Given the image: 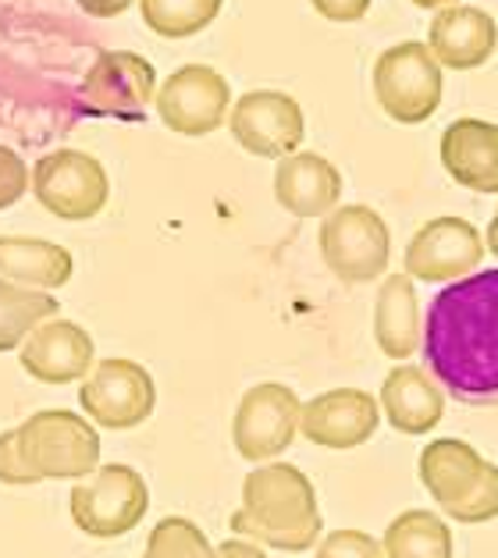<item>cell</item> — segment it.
Segmentation results:
<instances>
[{
    "mask_svg": "<svg viewBox=\"0 0 498 558\" xmlns=\"http://www.w3.org/2000/svg\"><path fill=\"white\" fill-rule=\"evenodd\" d=\"M72 253L47 239L0 235V278H11L29 289H61L72 281Z\"/></svg>",
    "mask_w": 498,
    "mask_h": 558,
    "instance_id": "7402d4cb",
    "label": "cell"
},
{
    "mask_svg": "<svg viewBox=\"0 0 498 558\" xmlns=\"http://www.w3.org/2000/svg\"><path fill=\"white\" fill-rule=\"evenodd\" d=\"M441 61L421 39L388 47L374 64V97L399 125H424L441 107Z\"/></svg>",
    "mask_w": 498,
    "mask_h": 558,
    "instance_id": "5b68a950",
    "label": "cell"
},
{
    "mask_svg": "<svg viewBox=\"0 0 498 558\" xmlns=\"http://www.w3.org/2000/svg\"><path fill=\"white\" fill-rule=\"evenodd\" d=\"M374 342L388 360H410L424 349V317L410 275H388L374 299Z\"/></svg>",
    "mask_w": 498,
    "mask_h": 558,
    "instance_id": "44dd1931",
    "label": "cell"
},
{
    "mask_svg": "<svg viewBox=\"0 0 498 558\" xmlns=\"http://www.w3.org/2000/svg\"><path fill=\"white\" fill-rule=\"evenodd\" d=\"M0 484H11V487H29V484H36L29 466H25V459H22L19 427L0 434Z\"/></svg>",
    "mask_w": 498,
    "mask_h": 558,
    "instance_id": "f1b7e54d",
    "label": "cell"
},
{
    "mask_svg": "<svg viewBox=\"0 0 498 558\" xmlns=\"http://www.w3.org/2000/svg\"><path fill=\"white\" fill-rule=\"evenodd\" d=\"M416 8H424V11H441V8H449V4H460V0H413Z\"/></svg>",
    "mask_w": 498,
    "mask_h": 558,
    "instance_id": "836d02e7",
    "label": "cell"
},
{
    "mask_svg": "<svg viewBox=\"0 0 498 558\" xmlns=\"http://www.w3.org/2000/svg\"><path fill=\"white\" fill-rule=\"evenodd\" d=\"M378 424H381V402L371 391L335 388L303 405L300 434L309 445L345 452V448L367 445L378 434Z\"/></svg>",
    "mask_w": 498,
    "mask_h": 558,
    "instance_id": "9a60e30c",
    "label": "cell"
},
{
    "mask_svg": "<svg viewBox=\"0 0 498 558\" xmlns=\"http://www.w3.org/2000/svg\"><path fill=\"white\" fill-rule=\"evenodd\" d=\"M421 484L456 523H488L498 515V466L460 438H438L424 448Z\"/></svg>",
    "mask_w": 498,
    "mask_h": 558,
    "instance_id": "3957f363",
    "label": "cell"
},
{
    "mask_svg": "<svg viewBox=\"0 0 498 558\" xmlns=\"http://www.w3.org/2000/svg\"><path fill=\"white\" fill-rule=\"evenodd\" d=\"M25 189H29V168H25V160L15 149L0 146V210L15 207L25 196Z\"/></svg>",
    "mask_w": 498,
    "mask_h": 558,
    "instance_id": "83f0119b",
    "label": "cell"
},
{
    "mask_svg": "<svg viewBox=\"0 0 498 558\" xmlns=\"http://www.w3.org/2000/svg\"><path fill=\"white\" fill-rule=\"evenodd\" d=\"M218 558H267V555H264V548L257 541L239 537V541H224L218 548Z\"/></svg>",
    "mask_w": 498,
    "mask_h": 558,
    "instance_id": "1f68e13d",
    "label": "cell"
},
{
    "mask_svg": "<svg viewBox=\"0 0 498 558\" xmlns=\"http://www.w3.org/2000/svg\"><path fill=\"white\" fill-rule=\"evenodd\" d=\"M381 410L399 434H427L446 416V395L424 366H396L381 385Z\"/></svg>",
    "mask_w": 498,
    "mask_h": 558,
    "instance_id": "ffe728a7",
    "label": "cell"
},
{
    "mask_svg": "<svg viewBox=\"0 0 498 558\" xmlns=\"http://www.w3.org/2000/svg\"><path fill=\"white\" fill-rule=\"evenodd\" d=\"M309 4L328 22H360L371 11V0H309Z\"/></svg>",
    "mask_w": 498,
    "mask_h": 558,
    "instance_id": "f546056e",
    "label": "cell"
},
{
    "mask_svg": "<svg viewBox=\"0 0 498 558\" xmlns=\"http://www.w3.org/2000/svg\"><path fill=\"white\" fill-rule=\"evenodd\" d=\"M320 256L328 270L345 284H367L381 278L392 260V235L378 210L367 203L335 207L320 225Z\"/></svg>",
    "mask_w": 498,
    "mask_h": 558,
    "instance_id": "52a82bcc",
    "label": "cell"
},
{
    "mask_svg": "<svg viewBox=\"0 0 498 558\" xmlns=\"http://www.w3.org/2000/svg\"><path fill=\"white\" fill-rule=\"evenodd\" d=\"M320 509L309 476L292 462H264L242 481V509L232 515L239 537L289 555L320 544Z\"/></svg>",
    "mask_w": 498,
    "mask_h": 558,
    "instance_id": "7a4b0ae2",
    "label": "cell"
},
{
    "mask_svg": "<svg viewBox=\"0 0 498 558\" xmlns=\"http://www.w3.org/2000/svg\"><path fill=\"white\" fill-rule=\"evenodd\" d=\"M385 558H456L452 530L427 509L399 512L385 530Z\"/></svg>",
    "mask_w": 498,
    "mask_h": 558,
    "instance_id": "603a6c76",
    "label": "cell"
},
{
    "mask_svg": "<svg viewBox=\"0 0 498 558\" xmlns=\"http://www.w3.org/2000/svg\"><path fill=\"white\" fill-rule=\"evenodd\" d=\"M427 371L466 405H498V267L449 281L427 306Z\"/></svg>",
    "mask_w": 498,
    "mask_h": 558,
    "instance_id": "6da1fadb",
    "label": "cell"
},
{
    "mask_svg": "<svg viewBox=\"0 0 498 558\" xmlns=\"http://www.w3.org/2000/svg\"><path fill=\"white\" fill-rule=\"evenodd\" d=\"M83 413L104 430H132L150 420L157 405L154 377L136 360H100L78 388Z\"/></svg>",
    "mask_w": 498,
    "mask_h": 558,
    "instance_id": "9c48e42d",
    "label": "cell"
},
{
    "mask_svg": "<svg viewBox=\"0 0 498 558\" xmlns=\"http://www.w3.org/2000/svg\"><path fill=\"white\" fill-rule=\"evenodd\" d=\"M484 235L463 217H430L413 231L406 256V275L427 284H449L474 275L484 260Z\"/></svg>",
    "mask_w": 498,
    "mask_h": 558,
    "instance_id": "4fadbf2b",
    "label": "cell"
},
{
    "mask_svg": "<svg viewBox=\"0 0 498 558\" xmlns=\"http://www.w3.org/2000/svg\"><path fill=\"white\" fill-rule=\"evenodd\" d=\"M427 47L435 50L441 68L474 72L484 61H491V53L498 47V25L484 8L449 4L430 19Z\"/></svg>",
    "mask_w": 498,
    "mask_h": 558,
    "instance_id": "e0dca14e",
    "label": "cell"
},
{
    "mask_svg": "<svg viewBox=\"0 0 498 558\" xmlns=\"http://www.w3.org/2000/svg\"><path fill=\"white\" fill-rule=\"evenodd\" d=\"M317 558H385V544L363 530H331L317 544Z\"/></svg>",
    "mask_w": 498,
    "mask_h": 558,
    "instance_id": "4316f807",
    "label": "cell"
},
{
    "mask_svg": "<svg viewBox=\"0 0 498 558\" xmlns=\"http://www.w3.org/2000/svg\"><path fill=\"white\" fill-rule=\"evenodd\" d=\"M58 317V299L50 292H36L29 284L0 278V352L22 349L39 324Z\"/></svg>",
    "mask_w": 498,
    "mask_h": 558,
    "instance_id": "cb8c5ba5",
    "label": "cell"
},
{
    "mask_svg": "<svg viewBox=\"0 0 498 558\" xmlns=\"http://www.w3.org/2000/svg\"><path fill=\"white\" fill-rule=\"evenodd\" d=\"M224 0H139L146 29L165 39H190L221 15Z\"/></svg>",
    "mask_w": 498,
    "mask_h": 558,
    "instance_id": "d4e9b609",
    "label": "cell"
},
{
    "mask_svg": "<svg viewBox=\"0 0 498 558\" xmlns=\"http://www.w3.org/2000/svg\"><path fill=\"white\" fill-rule=\"evenodd\" d=\"M228 129H232L235 143L253 157L281 160L300 149L306 135L303 107L295 97L281 89H253L242 93L228 114Z\"/></svg>",
    "mask_w": 498,
    "mask_h": 558,
    "instance_id": "5bb4252c",
    "label": "cell"
},
{
    "mask_svg": "<svg viewBox=\"0 0 498 558\" xmlns=\"http://www.w3.org/2000/svg\"><path fill=\"white\" fill-rule=\"evenodd\" d=\"M232 86L210 64H182L157 89V118L179 135H210L228 121Z\"/></svg>",
    "mask_w": 498,
    "mask_h": 558,
    "instance_id": "7c38bea8",
    "label": "cell"
},
{
    "mask_svg": "<svg viewBox=\"0 0 498 558\" xmlns=\"http://www.w3.org/2000/svg\"><path fill=\"white\" fill-rule=\"evenodd\" d=\"M275 199L292 217H328L342 199V171L328 157L295 149L275 168Z\"/></svg>",
    "mask_w": 498,
    "mask_h": 558,
    "instance_id": "ac0fdd59",
    "label": "cell"
},
{
    "mask_svg": "<svg viewBox=\"0 0 498 558\" xmlns=\"http://www.w3.org/2000/svg\"><path fill=\"white\" fill-rule=\"evenodd\" d=\"M33 193L39 207L61 221H89L111 199L104 165L83 149H53L33 168Z\"/></svg>",
    "mask_w": 498,
    "mask_h": 558,
    "instance_id": "ba28073f",
    "label": "cell"
},
{
    "mask_svg": "<svg viewBox=\"0 0 498 558\" xmlns=\"http://www.w3.org/2000/svg\"><path fill=\"white\" fill-rule=\"evenodd\" d=\"M19 448L33 481H83L100 466V434L72 410L33 413L19 427Z\"/></svg>",
    "mask_w": 498,
    "mask_h": 558,
    "instance_id": "277c9868",
    "label": "cell"
},
{
    "mask_svg": "<svg viewBox=\"0 0 498 558\" xmlns=\"http://www.w3.org/2000/svg\"><path fill=\"white\" fill-rule=\"evenodd\" d=\"M22 371L44 385H72L93 371V338L75 320L50 317L19 349Z\"/></svg>",
    "mask_w": 498,
    "mask_h": 558,
    "instance_id": "2e32d148",
    "label": "cell"
},
{
    "mask_svg": "<svg viewBox=\"0 0 498 558\" xmlns=\"http://www.w3.org/2000/svg\"><path fill=\"white\" fill-rule=\"evenodd\" d=\"M78 97H83L86 114L139 121L146 118V107L157 100V72L143 53L104 50L89 64Z\"/></svg>",
    "mask_w": 498,
    "mask_h": 558,
    "instance_id": "8fae6325",
    "label": "cell"
},
{
    "mask_svg": "<svg viewBox=\"0 0 498 558\" xmlns=\"http://www.w3.org/2000/svg\"><path fill=\"white\" fill-rule=\"evenodd\" d=\"M303 424V402L292 388L278 380L250 388L242 395L235 420H232V441L235 452L246 462H271L295 441Z\"/></svg>",
    "mask_w": 498,
    "mask_h": 558,
    "instance_id": "30bf717a",
    "label": "cell"
},
{
    "mask_svg": "<svg viewBox=\"0 0 498 558\" xmlns=\"http://www.w3.org/2000/svg\"><path fill=\"white\" fill-rule=\"evenodd\" d=\"M484 242H488V250L498 256V210H495V217H491V225H488V231H484Z\"/></svg>",
    "mask_w": 498,
    "mask_h": 558,
    "instance_id": "d6a6232c",
    "label": "cell"
},
{
    "mask_svg": "<svg viewBox=\"0 0 498 558\" xmlns=\"http://www.w3.org/2000/svg\"><path fill=\"white\" fill-rule=\"evenodd\" d=\"M89 19H118L136 4V0H75Z\"/></svg>",
    "mask_w": 498,
    "mask_h": 558,
    "instance_id": "4dcf8cb0",
    "label": "cell"
},
{
    "mask_svg": "<svg viewBox=\"0 0 498 558\" xmlns=\"http://www.w3.org/2000/svg\"><path fill=\"white\" fill-rule=\"evenodd\" d=\"M441 168L470 193H498V125L460 118L441 132Z\"/></svg>",
    "mask_w": 498,
    "mask_h": 558,
    "instance_id": "d6986e66",
    "label": "cell"
},
{
    "mask_svg": "<svg viewBox=\"0 0 498 558\" xmlns=\"http://www.w3.org/2000/svg\"><path fill=\"white\" fill-rule=\"evenodd\" d=\"M143 558H218V548H210L207 534L185 515H168L150 530Z\"/></svg>",
    "mask_w": 498,
    "mask_h": 558,
    "instance_id": "484cf974",
    "label": "cell"
},
{
    "mask_svg": "<svg viewBox=\"0 0 498 558\" xmlns=\"http://www.w3.org/2000/svg\"><path fill=\"white\" fill-rule=\"evenodd\" d=\"M72 520L83 534L97 541L125 537L129 530L143 523L146 509H150V487L132 466H97L83 484L72 487Z\"/></svg>",
    "mask_w": 498,
    "mask_h": 558,
    "instance_id": "8992f818",
    "label": "cell"
}]
</instances>
